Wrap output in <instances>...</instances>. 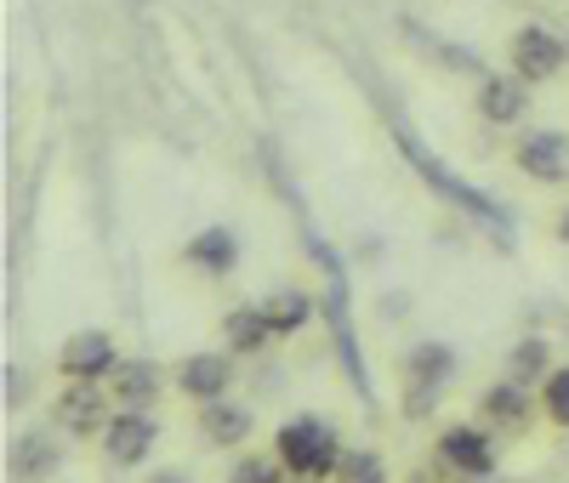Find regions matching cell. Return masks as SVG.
<instances>
[{"label": "cell", "mask_w": 569, "mask_h": 483, "mask_svg": "<svg viewBox=\"0 0 569 483\" xmlns=\"http://www.w3.org/2000/svg\"><path fill=\"white\" fill-rule=\"evenodd\" d=\"M273 455L284 461V472H297V477H308V483H313V477H337L342 444H337V432H330L325 421L297 415V421H284V426H279Z\"/></svg>", "instance_id": "obj_1"}, {"label": "cell", "mask_w": 569, "mask_h": 483, "mask_svg": "<svg viewBox=\"0 0 569 483\" xmlns=\"http://www.w3.org/2000/svg\"><path fill=\"white\" fill-rule=\"evenodd\" d=\"M399 142H405V154L416 160V171H421L427 182H433L439 193H450V200H456L461 211H472V217H479V222H490V228H496V239H507V217H501V205H496V200H485L479 188H467V182H456V177H450V171H445V165H439L433 154H421V142H416L410 131H399Z\"/></svg>", "instance_id": "obj_2"}, {"label": "cell", "mask_w": 569, "mask_h": 483, "mask_svg": "<svg viewBox=\"0 0 569 483\" xmlns=\"http://www.w3.org/2000/svg\"><path fill=\"white\" fill-rule=\"evenodd\" d=\"M58 421L74 432V439H86V432H103L109 426V393L91 375H69L63 399H58Z\"/></svg>", "instance_id": "obj_3"}, {"label": "cell", "mask_w": 569, "mask_h": 483, "mask_svg": "<svg viewBox=\"0 0 569 483\" xmlns=\"http://www.w3.org/2000/svg\"><path fill=\"white\" fill-rule=\"evenodd\" d=\"M154 439H160V426L142 415V410H126V415H114V421L103 426V455H109L114 466H137L142 455L154 450Z\"/></svg>", "instance_id": "obj_4"}, {"label": "cell", "mask_w": 569, "mask_h": 483, "mask_svg": "<svg viewBox=\"0 0 569 483\" xmlns=\"http://www.w3.org/2000/svg\"><path fill=\"white\" fill-rule=\"evenodd\" d=\"M512 69L525 74V80H552V74L563 69V40L547 34L541 23L518 29V34H512Z\"/></svg>", "instance_id": "obj_5"}, {"label": "cell", "mask_w": 569, "mask_h": 483, "mask_svg": "<svg viewBox=\"0 0 569 483\" xmlns=\"http://www.w3.org/2000/svg\"><path fill=\"white\" fill-rule=\"evenodd\" d=\"M439 455L461 477H490L496 472V450H490V439H485L479 426H445L439 432Z\"/></svg>", "instance_id": "obj_6"}, {"label": "cell", "mask_w": 569, "mask_h": 483, "mask_svg": "<svg viewBox=\"0 0 569 483\" xmlns=\"http://www.w3.org/2000/svg\"><path fill=\"white\" fill-rule=\"evenodd\" d=\"M109 399L126 404V410H149V404L160 399V364H149V359H120V364L109 370Z\"/></svg>", "instance_id": "obj_7"}, {"label": "cell", "mask_w": 569, "mask_h": 483, "mask_svg": "<svg viewBox=\"0 0 569 483\" xmlns=\"http://www.w3.org/2000/svg\"><path fill=\"white\" fill-rule=\"evenodd\" d=\"M518 165H525L536 182H563L569 177V137L558 131H530L518 142Z\"/></svg>", "instance_id": "obj_8"}, {"label": "cell", "mask_w": 569, "mask_h": 483, "mask_svg": "<svg viewBox=\"0 0 569 483\" xmlns=\"http://www.w3.org/2000/svg\"><path fill=\"white\" fill-rule=\"evenodd\" d=\"M120 359H114V335H103V330H80V335H69L63 342V375H109Z\"/></svg>", "instance_id": "obj_9"}, {"label": "cell", "mask_w": 569, "mask_h": 483, "mask_svg": "<svg viewBox=\"0 0 569 483\" xmlns=\"http://www.w3.org/2000/svg\"><path fill=\"white\" fill-rule=\"evenodd\" d=\"M228 381H233V370H228L222 353H194V359L177 370V386H182L188 399H200V404L222 399V393H228Z\"/></svg>", "instance_id": "obj_10"}, {"label": "cell", "mask_w": 569, "mask_h": 483, "mask_svg": "<svg viewBox=\"0 0 569 483\" xmlns=\"http://www.w3.org/2000/svg\"><path fill=\"white\" fill-rule=\"evenodd\" d=\"M479 109L496 125H512L525 114V74H485L479 80Z\"/></svg>", "instance_id": "obj_11"}, {"label": "cell", "mask_w": 569, "mask_h": 483, "mask_svg": "<svg viewBox=\"0 0 569 483\" xmlns=\"http://www.w3.org/2000/svg\"><path fill=\"white\" fill-rule=\"evenodd\" d=\"M450 364H456V359H450V348H439V342H427V348L410 353V393H416V399H410V415L427 410V393H433V386L450 375Z\"/></svg>", "instance_id": "obj_12"}, {"label": "cell", "mask_w": 569, "mask_h": 483, "mask_svg": "<svg viewBox=\"0 0 569 483\" xmlns=\"http://www.w3.org/2000/svg\"><path fill=\"white\" fill-rule=\"evenodd\" d=\"M200 426H206L211 444H246V439H251V410L228 404V399H211V404L200 410Z\"/></svg>", "instance_id": "obj_13"}, {"label": "cell", "mask_w": 569, "mask_h": 483, "mask_svg": "<svg viewBox=\"0 0 569 483\" xmlns=\"http://www.w3.org/2000/svg\"><path fill=\"white\" fill-rule=\"evenodd\" d=\"M188 262L206 268V273H233V262H240V245H233L228 228H206L194 245H188Z\"/></svg>", "instance_id": "obj_14"}, {"label": "cell", "mask_w": 569, "mask_h": 483, "mask_svg": "<svg viewBox=\"0 0 569 483\" xmlns=\"http://www.w3.org/2000/svg\"><path fill=\"white\" fill-rule=\"evenodd\" d=\"M12 472H18L23 483L52 477V472H58V439H46V432H29V439L18 444V455H12Z\"/></svg>", "instance_id": "obj_15"}, {"label": "cell", "mask_w": 569, "mask_h": 483, "mask_svg": "<svg viewBox=\"0 0 569 483\" xmlns=\"http://www.w3.org/2000/svg\"><path fill=\"white\" fill-rule=\"evenodd\" d=\"M222 335H228V348H233V353H257L268 335H273V324H268L262 308H240V313H228Z\"/></svg>", "instance_id": "obj_16"}, {"label": "cell", "mask_w": 569, "mask_h": 483, "mask_svg": "<svg viewBox=\"0 0 569 483\" xmlns=\"http://www.w3.org/2000/svg\"><path fill=\"white\" fill-rule=\"evenodd\" d=\"M485 410H490L501 426H525V421H530V393H525L518 381H501V386H490Z\"/></svg>", "instance_id": "obj_17"}, {"label": "cell", "mask_w": 569, "mask_h": 483, "mask_svg": "<svg viewBox=\"0 0 569 483\" xmlns=\"http://www.w3.org/2000/svg\"><path fill=\"white\" fill-rule=\"evenodd\" d=\"M262 313H268V324H273V335H291L297 324H308V313H313V302L302 296H291V290H284V296H273V302H262Z\"/></svg>", "instance_id": "obj_18"}, {"label": "cell", "mask_w": 569, "mask_h": 483, "mask_svg": "<svg viewBox=\"0 0 569 483\" xmlns=\"http://www.w3.org/2000/svg\"><path fill=\"white\" fill-rule=\"evenodd\" d=\"M337 483H388V466H382V455H370V450H342Z\"/></svg>", "instance_id": "obj_19"}, {"label": "cell", "mask_w": 569, "mask_h": 483, "mask_svg": "<svg viewBox=\"0 0 569 483\" xmlns=\"http://www.w3.org/2000/svg\"><path fill=\"white\" fill-rule=\"evenodd\" d=\"M507 370H512V381H536V375H547V342H518L512 348V359H507Z\"/></svg>", "instance_id": "obj_20"}, {"label": "cell", "mask_w": 569, "mask_h": 483, "mask_svg": "<svg viewBox=\"0 0 569 483\" xmlns=\"http://www.w3.org/2000/svg\"><path fill=\"white\" fill-rule=\"evenodd\" d=\"M228 483H284V461L279 455H251L228 472Z\"/></svg>", "instance_id": "obj_21"}, {"label": "cell", "mask_w": 569, "mask_h": 483, "mask_svg": "<svg viewBox=\"0 0 569 483\" xmlns=\"http://www.w3.org/2000/svg\"><path fill=\"white\" fill-rule=\"evenodd\" d=\"M547 415H552V426H569V370H552L547 375Z\"/></svg>", "instance_id": "obj_22"}, {"label": "cell", "mask_w": 569, "mask_h": 483, "mask_svg": "<svg viewBox=\"0 0 569 483\" xmlns=\"http://www.w3.org/2000/svg\"><path fill=\"white\" fill-rule=\"evenodd\" d=\"M149 483H182V477H177V472H160V477H149Z\"/></svg>", "instance_id": "obj_23"}, {"label": "cell", "mask_w": 569, "mask_h": 483, "mask_svg": "<svg viewBox=\"0 0 569 483\" xmlns=\"http://www.w3.org/2000/svg\"><path fill=\"white\" fill-rule=\"evenodd\" d=\"M558 233H563V239H569V217H563V222H558Z\"/></svg>", "instance_id": "obj_24"}, {"label": "cell", "mask_w": 569, "mask_h": 483, "mask_svg": "<svg viewBox=\"0 0 569 483\" xmlns=\"http://www.w3.org/2000/svg\"><path fill=\"white\" fill-rule=\"evenodd\" d=\"M416 483H439V477H427V472H421V477H416Z\"/></svg>", "instance_id": "obj_25"}]
</instances>
